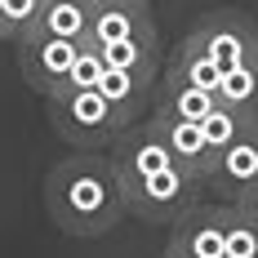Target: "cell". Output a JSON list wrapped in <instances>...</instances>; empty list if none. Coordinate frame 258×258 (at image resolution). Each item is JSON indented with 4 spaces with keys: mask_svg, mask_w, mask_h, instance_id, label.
I'll return each mask as SVG.
<instances>
[{
    "mask_svg": "<svg viewBox=\"0 0 258 258\" xmlns=\"http://www.w3.org/2000/svg\"><path fill=\"white\" fill-rule=\"evenodd\" d=\"M45 209L53 227L80 240H98L129 218L120 165L111 152H76L58 160L45 178Z\"/></svg>",
    "mask_w": 258,
    "mask_h": 258,
    "instance_id": "obj_1",
    "label": "cell"
},
{
    "mask_svg": "<svg viewBox=\"0 0 258 258\" xmlns=\"http://www.w3.org/2000/svg\"><path fill=\"white\" fill-rule=\"evenodd\" d=\"M45 107H49L53 134L76 152H111V143L125 134L120 111L98 89H62V94L45 98Z\"/></svg>",
    "mask_w": 258,
    "mask_h": 258,
    "instance_id": "obj_2",
    "label": "cell"
},
{
    "mask_svg": "<svg viewBox=\"0 0 258 258\" xmlns=\"http://www.w3.org/2000/svg\"><path fill=\"white\" fill-rule=\"evenodd\" d=\"M125 201H129V214L138 223H152V227H174L182 223L191 209L201 205V187L205 178H196L191 169H160V174H143V178H125Z\"/></svg>",
    "mask_w": 258,
    "mask_h": 258,
    "instance_id": "obj_3",
    "label": "cell"
},
{
    "mask_svg": "<svg viewBox=\"0 0 258 258\" xmlns=\"http://www.w3.org/2000/svg\"><path fill=\"white\" fill-rule=\"evenodd\" d=\"M14 45H18L23 80L40 94V98H53V94L67 89L72 62H76V53L85 49V40H62V36H49V31H27Z\"/></svg>",
    "mask_w": 258,
    "mask_h": 258,
    "instance_id": "obj_4",
    "label": "cell"
},
{
    "mask_svg": "<svg viewBox=\"0 0 258 258\" xmlns=\"http://www.w3.org/2000/svg\"><path fill=\"white\" fill-rule=\"evenodd\" d=\"M191 40H196L223 72L245 67V62H258V27L249 23L240 9H218V14L201 18L196 31H191Z\"/></svg>",
    "mask_w": 258,
    "mask_h": 258,
    "instance_id": "obj_5",
    "label": "cell"
},
{
    "mask_svg": "<svg viewBox=\"0 0 258 258\" xmlns=\"http://www.w3.org/2000/svg\"><path fill=\"white\" fill-rule=\"evenodd\" d=\"M111 160L120 165V174L125 178H143V174H160V169H174L178 160L174 152L165 147V138H160V129L156 120H138V125H129L116 143H111Z\"/></svg>",
    "mask_w": 258,
    "mask_h": 258,
    "instance_id": "obj_6",
    "label": "cell"
},
{
    "mask_svg": "<svg viewBox=\"0 0 258 258\" xmlns=\"http://www.w3.org/2000/svg\"><path fill=\"white\" fill-rule=\"evenodd\" d=\"M205 187L227 196V205H236L249 187H258V125H249L227 152H218V165H214Z\"/></svg>",
    "mask_w": 258,
    "mask_h": 258,
    "instance_id": "obj_7",
    "label": "cell"
},
{
    "mask_svg": "<svg viewBox=\"0 0 258 258\" xmlns=\"http://www.w3.org/2000/svg\"><path fill=\"white\" fill-rule=\"evenodd\" d=\"M169 245L191 258H223L227 249V205H196L169 227Z\"/></svg>",
    "mask_w": 258,
    "mask_h": 258,
    "instance_id": "obj_8",
    "label": "cell"
},
{
    "mask_svg": "<svg viewBox=\"0 0 258 258\" xmlns=\"http://www.w3.org/2000/svg\"><path fill=\"white\" fill-rule=\"evenodd\" d=\"M156 129H160V138H165V147L174 152L182 169H191L196 178H205L214 174V165H218V152H214V143L205 138V125L201 120H182V116H152Z\"/></svg>",
    "mask_w": 258,
    "mask_h": 258,
    "instance_id": "obj_9",
    "label": "cell"
},
{
    "mask_svg": "<svg viewBox=\"0 0 258 258\" xmlns=\"http://www.w3.org/2000/svg\"><path fill=\"white\" fill-rule=\"evenodd\" d=\"M94 45H120V40H160L147 5H129V9H98L89 27Z\"/></svg>",
    "mask_w": 258,
    "mask_h": 258,
    "instance_id": "obj_10",
    "label": "cell"
},
{
    "mask_svg": "<svg viewBox=\"0 0 258 258\" xmlns=\"http://www.w3.org/2000/svg\"><path fill=\"white\" fill-rule=\"evenodd\" d=\"M214 107H218V94H209V89H201V85H191V80L174 76V72H165V80H160V94H156V116L205 120Z\"/></svg>",
    "mask_w": 258,
    "mask_h": 258,
    "instance_id": "obj_11",
    "label": "cell"
},
{
    "mask_svg": "<svg viewBox=\"0 0 258 258\" xmlns=\"http://www.w3.org/2000/svg\"><path fill=\"white\" fill-rule=\"evenodd\" d=\"M156 80L138 76V72H120V67H107L103 80H98V94H103L107 103L120 111V120L129 125H138V116H143V107H147V94H152Z\"/></svg>",
    "mask_w": 258,
    "mask_h": 258,
    "instance_id": "obj_12",
    "label": "cell"
},
{
    "mask_svg": "<svg viewBox=\"0 0 258 258\" xmlns=\"http://www.w3.org/2000/svg\"><path fill=\"white\" fill-rule=\"evenodd\" d=\"M94 14H98L94 0H45L36 31H49V36H62V40H89Z\"/></svg>",
    "mask_w": 258,
    "mask_h": 258,
    "instance_id": "obj_13",
    "label": "cell"
},
{
    "mask_svg": "<svg viewBox=\"0 0 258 258\" xmlns=\"http://www.w3.org/2000/svg\"><path fill=\"white\" fill-rule=\"evenodd\" d=\"M107 67L120 72H138V76L156 80L160 76V40H120V45H98Z\"/></svg>",
    "mask_w": 258,
    "mask_h": 258,
    "instance_id": "obj_14",
    "label": "cell"
},
{
    "mask_svg": "<svg viewBox=\"0 0 258 258\" xmlns=\"http://www.w3.org/2000/svg\"><path fill=\"white\" fill-rule=\"evenodd\" d=\"M169 72L182 80H191V85H201V89H209V94H218V85H223V67L209 58L191 36L178 45V53H174V62H169Z\"/></svg>",
    "mask_w": 258,
    "mask_h": 258,
    "instance_id": "obj_15",
    "label": "cell"
},
{
    "mask_svg": "<svg viewBox=\"0 0 258 258\" xmlns=\"http://www.w3.org/2000/svg\"><path fill=\"white\" fill-rule=\"evenodd\" d=\"M218 103L236 107L240 116L258 120V62H245V67H232L223 72V85H218Z\"/></svg>",
    "mask_w": 258,
    "mask_h": 258,
    "instance_id": "obj_16",
    "label": "cell"
},
{
    "mask_svg": "<svg viewBox=\"0 0 258 258\" xmlns=\"http://www.w3.org/2000/svg\"><path fill=\"white\" fill-rule=\"evenodd\" d=\"M201 125H205V138L214 143V152H227L236 138H240L249 125H258V120L240 116V111H236V107H227V103H218V107L205 116V120H201Z\"/></svg>",
    "mask_w": 258,
    "mask_h": 258,
    "instance_id": "obj_17",
    "label": "cell"
},
{
    "mask_svg": "<svg viewBox=\"0 0 258 258\" xmlns=\"http://www.w3.org/2000/svg\"><path fill=\"white\" fill-rule=\"evenodd\" d=\"M223 258H258V223L240 205H227V249Z\"/></svg>",
    "mask_w": 258,
    "mask_h": 258,
    "instance_id": "obj_18",
    "label": "cell"
},
{
    "mask_svg": "<svg viewBox=\"0 0 258 258\" xmlns=\"http://www.w3.org/2000/svg\"><path fill=\"white\" fill-rule=\"evenodd\" d=\"M40 9H45V0H0V27H5V40L14 45L18 36L36 31Z\"/></svg>",
    "mask_w": 258,
    "mask_h": 258,
    "instance_id": "obj_19",
    "label": "cell"
},
{
    "mask_svg": "<svg viewBox=\"0 0 258 258\" xmlns=\"http://www.w3.org/2000/svg\"><path fill=\"white\" fill-rule=\"evenodd\" d=\"M103 72H107V58H103V49H98L94 40H85V49H80V53H76V62H72L67 89H98Z\"/></svg>",
    "mask_w": 258,
    "mask_h": 258,
    "instance_id": "obj_20",
    "label": "cell"
},
{
    "mask_svg": "<svg viewBox=\"0 0 258 258\" xmlns=\"http://www.w3.org/2000/svg\"><path fill=\"white\" fill-rule=\"evenodd\" d=\"M236 205H240V209H245V214H249V218L258 223V187H249V191H245V196H240Z\"/></svg>",
    "mask_w": 258,
    "mask_h": 258,
    "instance_id": "obj_21",
    "label": "cell"
},
{
    "mask_svg": "<svg viewBox=\"0 0 258 258\" xmlns=\"http://www.w3.org/2000/svg\"><path fill=\"white\" fill-rule=\"evenodd\" d=\"M98 9H129V5H147V0H94Z\"/></svg>",
    "mask_w": 258,
    "mask_h": 258,
    "instance_id": "obj_22",
    "label": "cell"
},
{
    "mask_svg": "<svg viewBox=\"0 0 258 258\" xmlns=\"http://www.w3.org/2000/svg\"><path fill=\"white\" fill-rule=\"evenodd\" d=\"M160 258H191V254H182V249H174V245H165V254Z\"/></svg>",
    "mask_w": 258,
    "mask_h": 258,
    "instance_id": "obj_23",
    "label": "cell"
},
{
    "mask_svg": "<svg viewBox=\"0 0 258 258\" xmlns=\"http://www.w3.org/2000/svg\"><path fill=\"white\" fill-rule=\"evenodd\" d=\"M0 40H5V27H0Z\"/></svg>",
    "mask_w": 258,
    "mask_h": 258,
    "instance_id": "obj_24",
    "label": "cell"
}]
</instances>
